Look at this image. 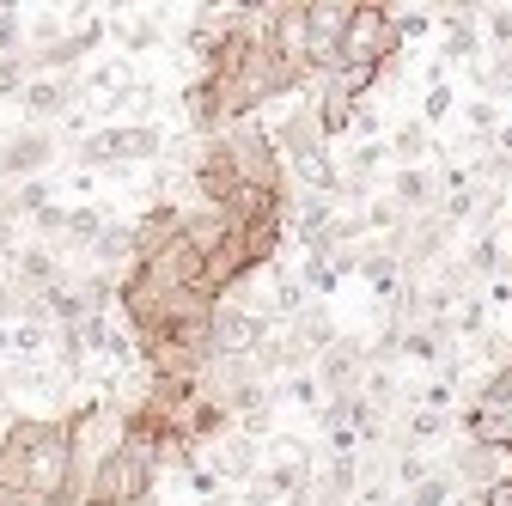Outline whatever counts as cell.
Returning a JSON list of instances; mask_svg holds the SVG:
<instances>
[{
    "mask_svg": "<svg viewBox=\"0 0 512 506\" xmlns=\"http://www.w3.org/2000/svg\"><path fill=\"white\" fill-rule=\"evenodd\" d=\"M135 269H141V275H153L165 293H196V287H202V250L177 232L171 244H159L153 257H147V263H135Z\"/></svg>",
    "mask_w": 512,
    "mask_h": 506,
    "instance_id": "9c48e42d",
    "label": "cell"
},
{
    "mask_svg": "<svg viewBox=\"0 0 512 506\" xmlns=\"http://www.w3.org/2000/svg\"><path fill=\"white\" fill-rule=\"evenodd\" d=\"M500 232H482V238H470V250L458 257V269H464V281H482V275H500Z\"/></svg>",
    "mask_w": 512,
    "mask_h": 506,
    "instance_id": "603a6c76",
    "label": "cell"
},
{
    "mask_svg": "<svg viewBox=\"0 0 512 506\" xmlns=\"http://www.w3.org/2000/svg\"><path fill=\"white\" fill-rule=\"evenodd\" d=\"M427 470H433V458H427V452H397V482H403V494H409Z\"/></svg>",
    "mask_w": 512,
    "mask_h": 506,
    "instance_id": "8d00e7d4",
    "label": "cell"
},
{
    "mask_svg": "<svg viewBox=\"0 0 512 506\" xmlns=\"http://www.w3.org/2000/svg\"><path fill=\"white\" fill-rule=\"evenodd\" d=\"M275 397H287V403H299V409H324V385H317V372L305 366V372H287V385H275Z\"/></svg>",
    "mask_w": 512,
    "mask_h": 506,
    "instance_id": "83f0119b",
    "label": "cell"
},
{
    "mask_svg": "<svg viewBox=\"0 0 512 506\" xmlns=\"http://www.w3.org/2000/svg\"><path fill=\"white\" fill-rule=\"evenodd\" d=\"M55 147H61V141H55L49 129H31V122H25L13 141H0V189H7V183H37V177L49 171Z\"/></svg>",
    "mask_w": 512,
    "mask_h": 506,
    "instance_id": "52a82bcc",
    "label": "cell"
},
{
    "mask_svg": "<svg viewBox=\"0 0 512 506\" xmlns=\"http://www.w3.org/2000/svg\"><path fill=\"white\" fill-rule=\"evenodd\" d=\"M7 263H13V257H7V250H0V281H7Z\"/></svg>",
    "mask_w": 512,
    "mask_h": 506,
    "instance_id": "60d3db41",
    "label": "cell"
},
{
    "mask_svg": "<svg viewBox=\"0 0 512 506\" xmlns=\"http://www.w3.org/2000/svg\"><path fill=\"white\" fill-rule=\"evenodd\" d=\"M7 55H25V13L0 0V61Z\"/></svg>",
    "mask_w": 512,
    "mask_h": 506,
    "instance_id": "1f68e13d",
    "label": "cell"
},
{
    "mask_svg": "<svg viewBox=\"0 0 512 506\" xmlns=\"http://www.w3.org/2000/svg\"><path fill=\"white\" fill-rule=\"evenodd\" d=\"M433 19L445 25V68H452V61H476L482 55V37H476V13L470 7H433Z\"/></svg>",
    "mask_w": 512,
    "mask_h": 506,
    "instance_id": "2e32d148",
    "label": "cell"
},
{
    "mask_svg": "<svg viewBox=\"0 0 512 506\" xmlns=\"http://www.w3.org/2000/svg\"><path fill=\"white\" fill-rule=\"evenodd\" d=\"M512 86V68H506V61H488V68H482V92H506Z\"/></svg>",
    "mask_w": 512,
    "mask_h": 506,
    "instance_id": "f35d334b",
    "label": "cell"
},
{
    "mask_svg": "<svg viewBox=\"0 0 512 506\" xmlns=\"http://www.w3.org/2000/svg\"><path fill=\"white\" fill-rule=\"evenodd\" d=\"M330 220H336V202H330V196H311V202H305V214H299V238H305V244H317V238L330 232Z\"/></svg>",
    "mask_w": 512,
    "mask_h": 506,
    "instance_id": "4dcf8cb0",
    "label": "cell"
},
{
    "mask_svg": "<svg viewBox=\"0 0 512 506\" xmlns=\"http://www.w3.org/2000/svg\"><path fill=\"white\" fill-rule=\"evenodd\" d=\"M141 506H159V494H147V500H141Z\"/></svg>",
    "mask_w": 512,
    "mask_h": 506,
    "instance_id": "7bdbcfd3",
    "label": "cell"
},
{
    "mask_svg": "<svg viewBox=\"0 0 512 506\" xmlns=\"http://www.w3.org/2000/svg\"><path fill=\"white\" fill-rule=\"evenodd\" d=\"M104 31L122 43V55H147V49H159V19H104Z\"/></svg>",
    "mask_w": 512,
    "mask_h": 506,
    "instance_id": "7402d4cb",
    "label": "cell"
},
{
    "mask_svg": "<svg viewBox=\"0 0 512 506\" xmlns=\"http://www.w3.org/2000/svg\"><path fill=\"white\" fill-rule=\"evenodd\" d=\"M153 98H159L153 86H141V80H122V86H116V92L104 98V110H110L116 122H128V116H141V110H147Z\"/></svg>",
    "mask_w": 512,
    "mask_h": 506,
    "instance_id": "484cf974",
    "label": "cell"
},
{
    "mask_svg": "<svg viewBox=\"0 0 512 506\" xmlns=\"http://www.w3.org/2000/svg\"><path fill=\"white\" fill-rule=\"evenodd\" d=\"M348 7L354 0H305V74H311V86L336 68V49H342V31H348Z\"/></svg>",
    "mask_w": 512,
    "mask_h": 506,
    "instance_id": "8992f818",
    "label": "cell"
},
{
    "mask_svg": "<svg viewBox=\"0 0 512 506\" xmlns=\"http://www.w3.org/2000/svg\"><path fill=\"white\" fill-rule=\"evenodd\" d=\"M378 299H397L403 293V269H397V257H391V250H384V244H360V269H354Z\"/></svg>",
    "mask_w": 512,
    "mask_h": 506,
    "instance_id": "ac0fdd59",
    "label": "cell"
},
{
    "mask_svg": "<svg viewBox=\"0 0 512 506\" xmlns=\"http://www.w3.org/2000/svg\"><path fill=\"white\" fill-rule=\"evenodd\" d=\"M287 342H293L305 360H317V354H324V348L336 342V318H330V305H305L299 318L287 324Z\"/></svg>",
    "mask_w": 512,
    "mask_h": 506,
    "instance_id": "e0dca14e",
    "label": "cell"
},
{
    "mask_svg": "<svg viewBox=\"0 0 512 506\" xmlns=\"http://www.w3.org/2000/svg\"><path fill=\"white\" fill-rule=\"evenodd\" d=\"M506 196H512V177H506Z\"/></svg>",
    "mask_w": 512,
    "mask_h": 506,
    "instance_id": "f6af8a7d",
    "label": "cell"
},
{
    "mask_svg": "<svg viewBox=\"0 0 512 506\" xmlns=\"http://www.w3.org/2000/svg\"><path fill=\"white\" fill-rule=\"evenodd\" d=\"M220 147H226V159H232L238 183L269 189V196H287V165H281V153H275L269 129H256V122H232V129L220 135Z\"/></svg>",
    "mask_w": 512,
    "mask_h": 506,
    "instance_id": "5b68a950",
    "label": "cell"
},
{
    "mask_svg": "<svg viewBox=\"0 0 512 506\" xmlns=\"http://www.w3.org/2000/svg\"><path fill=\"white\" fill-rule=\"evenodd\" d=\"M452 110H458V92H452V80H433V86L421 92V116H415V122H421V129H439V122L452 116Z\"/></svg>",
    "mask_w": 512,
    "mask_h": 506,
    "instance_id": "4316f807",
    "label": "cell"
},
{
    "mask_svg": "<svg viewBox=\"0 0 512 506\" xmlns=\"http://www.w3.org/2000/svg\"><path fill=\"white\" fill-rule=\"evenodd\" d=\"M7 397H13V385H7V378H0V403H7Z\"/></svg>",
    "mask_w": 512,
    "mask_h": 506,
    "instance_id": "b9f144b4",
    "label": "cell"
},
{
    "mask_svg": "<svg viewBox=\"0 0 512 506\" xmlns=\"http://www.w3.org/2000/svg\"><path fill=\"white\" fill-rule=\"evenodd\" d=\"M0 354H13V330L7 324H0Z\"/></svg>",
    "mask_w": 512,
    "mask_h": 506,
    "instance_id": "ab89813d",
    "label": "cell"
},
{
    "mask_svg": "<svg viewBox=\"0 0 512 506\" xmlns=\"http://www.w3.org/2000/svg\"><path fill=\"white\" fill-rule=\"evenodd\" d=\"M464 122H470V135H476V147H488V153H494V129H500V104H494V98H470V104H464Z\"/></svg>",
    "mask_w": 512,
    "mask_h": 506,
    "instance_id": "f546056e",
    "label": "cell"
},
{
    "mask_svg": "<svg viewBox=\"0 0 512 506\" xmlns=\"http://www.w3.org/2000/svg\"><path fill=\"white\" fill-rule=\"evenodd\" d=\"M25 80H31V49L0 61V98H19V92H25Z\"/></svg>",
    "mask_w": 512,
    "mask_h": 506,
    "instance_id": "836d02e7",
    "label": "cell"
},
{
    "mask_svg": "<svg viewBox=\"0 0 512 506\" xmlns=\"http://www.w3.org/2000/svg\"><path fill=\"white\" fill-rule=\"evenodd\" d=\"M110 220H104V208H92V202H80V208H68V220H61V250H86L98 244V232H104Z\"/></svg>",
    "mask_w": 512,
    "mask_h": 506,
    "instance_id": "ffe728a7",
    "label": "cell"
},
{
    "mask_svg": "<svg viewBox=\"0 0 512 506\" xmlns=\"http://www.w3.org/2000/svg\"><path fill=\"white\" fill-rule=\"evenodd\" d=\"M342 275H336V263H330V250H305V263H299V287L305 293H330Z\"/></svg>",
    "mask_w": 512,
    "mask_h": 506,
    "instance_id": "f1b7e54d",
    "label": "cell"
},
{
    "mask_svg": "<svg viewBox=\"0 0 512 506\" xmlns=\"http://www.w3.org/2000/svg\"><path fill=\"white\" fill-rule=\"evenodd\" d=\"M391 202H397L403 214H439V171H433V165H397Z\"/></svg>",
    "mask_w": 512,
    "mask_h": 506,
    "instance_id": "5bb4252c",
    "label": "cell"
},
{
    "mask_svg": "<svg viewBox=\"0 0 512 506\" xmlns=\"http://www.w3.org/2000/svg\"><path fill=\"white\" fill-rule=\"evenodd\" d=\"M153 488H159L153 458H147V452H135V446H116V452L92 470V482H86V500H80V506H141Z\"/></svg>",
    "mask_w": 512,
    "mask_h": 506,
    "instance_id": "277c9868",
    "label": "cell"
},
{
    "mask_svg": "<svg viewBox=\"0 0 512 506\" xmlns=\"http://www.w3.org/2000/svg\"><path fill=\"white\" fill-rule=\"evenodd\" d=\"M445 324H452V342H458V336H464V342H476V336H488V305H482L476 293H464V299H458V311H452Z\"/></svg>",
    "mask_w": 512,
    "mask_h": 506,
    "instance_id": "d4e9b609",
    "label": "cell"
},
{
    "mask_svg": "<svg viewBox=\"0 0 512 506\" xmlns=\"http://www.w3.org/2000/svg\"><path fill=\"white\" fill-rule=\"evenodd\" d=\"M165 153V135L153 129V122H110V129H92L86 141H74V159L80 171H104V177H128L135 165L159 159Z\"/></svg>",
    "mask_w": 512,
    "mask_h": 506,
    "instance_id": "6da1fadb",
    "label": "cell"
},
{
    "mask_svg": "<svg viewBox=\"0 0 512 506\" xmlns=\"http://www.w3.org/2000/svg\"><path fill=\"white\" fill-rule=\"evenodd\" d=\"M500 61H506V68H512V49H506V55H500Z\"/></svg>",
    "mask_w": 512,
    "mask_h": 506,
    "instance_id": "ee69618b",
    "label": "cell"
},
{
    "mask_svg": "<svg viewBox=\"0 0 512 506\" xmlns=\"http://www.w3.org/2000/svg\"><path fill=\"white\" fill-rule=\"evenodd\" d=\"M445 354H452V324H445V318L403 324V336H397V360H409V366H439Z\"/></svg>",
    "mask_w": 512,
    "mask_h": 506,
    "instance_id": "7c38bea8",
    "label": "cell"
},
{
    "mask_svg": "<svg viewBox=\"0 0 512 506\" xmlns=\"http://www.w3.org/2000/svg\"><path fill=\"white\" fill-rule=\"evenodd\" d=\"M238 244H244L250 269L263 275V269H275L281 244H287V220H281V214H263V220H250V226H238Z\"/></svg>",
    "mask_w": 512,
    "mask_h": 506,
    "instance_id": "9a60e30c",
    "label": "cell"
},
{
    "mask_svg": "<svg viewBox=\"0 0 512 506\" xmlns=\"http://www.w3.org/2000/svg\"><path fill=\"white\" fill-rule=\"evenodd\" d=\"M452 433V415H433V409H415L403 415V439H397V452H421V446H439V439Z\"/></svg>",
    "mask_w": 512,
    "mask_h": 506,
    "instance_id": "d6986e66",
    "label": "cell"
},
{
    "mask_svg": "<svg viewBox=\"0 0 512 506\" xmlns=\"http://www.w3.org/2000/svg\"><path fill=\"white\" fill-rule=\"evenodd\" d=\"M470 409H476L482 421H512V366L488 372V385L470 397Z\"/></svg>",
    "mask_w": 512,
    "mask_h": 506,
    "instance_id": "44dd1931",
    "label": "cell"
},
{
    "mask_svg": "<svg viewBox=\"0 0 512 506\" xmlns=\"http://www.w3.org/2000/svg\"><path fill=\"white\" fill-rule=\"evenodd\" d=\"M397 55H403V37H397L391 7H384V0H354L336 61H342V68H391Z\"/></svg>",
    "mask_w": 512,
    "mask_h": 506,
    "instance_id": "3957f363",
    "label": "cell"
},
{
    "mask_svg": "<svg viewBox=\"0 0 512 506\" xmlns=\"http://www.w3.org/2000/svg\"><path fill=\"white\" fill-rule=\"evenodd\" d=\"M366 372H372V360H366V348L354 336H336L324 354H317V385H324V403L330 397H360Z\"/></svg>",
    "mask_w": 512,
    "mask_h": 506,
    "instance_id": "ba28073f",
    "label": "cell"
},
{
    "mask_svg": "<svg viewBox=\"0 0 512 506\" xmlns=\"http://www.w3.org/2000/svg\"><path fill=\"white\" fill-rule=\"evenodd\" d=\"M506 470H512V464H506V452H494V446H476V439H458V446L445 452V476H452L458 488H470V494L494 488Z\"/></svg>",
    "mask_w": 512,
    "mask_h": 506,
    "instance_id": "30bf717a",
    "label": "cell"
},
{
    "mask_svg": "<svg viewBox=\"0 0 512 506\" xmlns=\"http://www.w3.org/2000/svg\"><path fill=\"white\" fill-rule=\"evenodd\" d=\"M202 464L214 470L220 488H244L256 470H263V446H256V439H244V433H220L214 446L202 452Z\"/></svg>",
    "mask_w": 512,
    "mask_h": 506,
    "instance_id": "8fae6325",
    "label": "cell"
},
{
    "mask_svg": "<svg viewBox=\"0 0 512 506\" xmlns=\"http://www.w3.org/2000/svg\"><path fill=\"white\" fill-rule=\"evenodd\" d=\"M391 19H397V37L403 43H415V37H427L439 19H433V7H391Z\"/></svg>",
    "mask_w": 512,
    "mask_h": 506,
    "instance_id": "d6a6232c",
    "label": "cell"
},
{
    "mask_svg": "<svg viewBox=\"0 0 512 506\" xmlns=\"http://www.w3.org/2000/svg\"><path fill=\"white\" fill-rule=\"evenodd\" d=\"M122 80H128V61H104V68H92V74H86V80H74V86H80V92H104V98H110Z\"/></svg>",
    "mask_w": 512,
    "mask_h": 506,
    "instance_id": "e575fe53",
    "label": "cell"
},
{
    "mask_svg": "<svg viewBox=\"0 0 512 506\" xmlns=\"http://www.w3.org/2000/svg\"><path fill=\"white\" fill-rule=\"evenodd\" d=\"M74 80H55V74H37V80H25V92H19V110H25V122L31 129H43L49 116H61V110H74Z\"/></svg>",
    "mask_w": 512,
    "mask_h": 506,
    "instance_id": "4fadbf2b",
    "label": "cell"
},
{
    "mask_svg": "<svg viewBox=\"0 0 512 506\" xmlns=\"http://www.w3.org/2000/svg\"><path fill=\"white\" fill-rule=\"evenodd\" d=\"M482 19H488V37L500 49H512V7H482Z\"/></svg>",
    "mask_w": 512,
    "mask_h": 506,
    "instance_id": "74e56055",
    "label": "cell"
},
{
    "mask_svg": "<svg viewBox=\"0 0 512 506\" xmlns=\"http://www.w3.org/2000/svg\"><path fill=\"white\" fill-rule=\"evenodd\" d=\"M275 141V153H281V165L293 159V171L317 189V196H342V171H336V159H330V141L317 135V116H311V104H299V110H287L281 116V129L269 135Z\"/></svg>",
    "mask_w": 512,
    "mask_h": 506,
    "instance_id": "7a4b0ae2",
    "label": "cell"
},
{
    "mask_svg": "<svg viewBox=\"0 0 512 506\" xmlns=\"http://www.w3.org/2000/svg\"><path fill=\"white\" fill-rule=\"evenodd\" d=\"M470 348H476V360H488L494 372H500V366H512V336H500V330H494V336H476Z\"/></svg>",
    "mask_w": 512,
    "mask_h": 506,
    "instance_id": "d590c367",
    "label": "cell"
},
{
    "mask_svg": "<svg viewBox=\"0 0 512 506\" xmlns=\"http://www.w3.org/2000/svg\"><path fill=\"white\" fill-rule=\"evenodd\" d=\"M384 147H391V159H397V165H421V159L433 153V129H421V122L409 116V122H403V129L384 141Z\"/></svg>",
    "mask_w": 512,
    "mask_h": 506,
    "instance_id": "cb8c5ba5",
    "label": "cell"
}]
</instances>
